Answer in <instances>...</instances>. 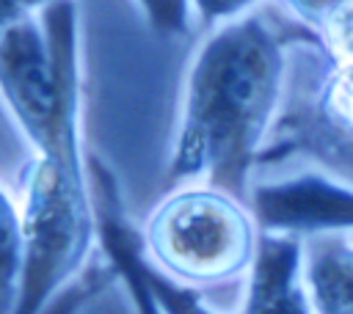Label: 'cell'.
<instances>
[{
	"instance_id": "1",
	"label": "cell",
	"mask_w": 353,
	"mask_h": 314,
	"mask_svg": "<svg viewBox=\"0 0 353 314\" xmlns=\"http://www.w3.org/2000/svg\"><path fill=\"white\" fill-rule=\"evenodd\" d=\"M312 44L292 14L262 6L221 19L199 41L165 163V190L215 187L248 204L287 88V50Z\"/></svg>"
},
{
	"instance_id": "2",
	"label": "cell",
	"mask_w": 353,
	"mask_h": 314,
	"mask_svg": "<svg viewBox=\"0 0 353 314\" xmlns=\"http://www.w3.org/2000/svg\"><path fill=\"white\" fill-rule=\"evenodd\" d=\"M91 168L83 157L80 99L55 121L25 171V264L14 314H41L50 297L85 264L97 231Z\"/></svg>"
},
{
	"instance_id": "3",
	"label": "cell",
	"mask_w": 353,
	"mask_h": 314,
	"mask_svg": "<svg viewBox=\"0 0 353 314\" xmlns=\"http://www.w3.org/2000/svg\"><path fill=\"white\" fill-rule=\"evenodd\" d=\"M259 240L245 201L201 185L171 190L143 229L149 262L193 289L248 275Z\"/></svg>"
},
{
	"instance_id": "4",
	"label": "cell",
	"mask_w": 353,
	"mask_h": 314,
	"mask_svg": "<svg viewBox=\"0 0 353 314\" xmlns=\"http://www.w3.org/2000/svg\"><path fill=\"white\" fill-rule=\"evenodd\" d=\"M91 187L99 240L132 297L135 314H215L201 300L199 289L168 278L149 262L143 251V237H138L124 220L113 176L99 163H94L91 168Z\"/></svg>"
},
{
	"instance_id": "5",
	"label": "cell",
	"mask_w": 353,
	"mask_h": 314,
	"mask_svg": "<svg viewBox=\"0 0 353 314\" xmlns=\"http://www.w3.org/2000/svg\"><path fill=\"white\" fill-rule=\"evenodd\" d=\"M248 209L262 234L317 237L353 231V185H345L317 168L298 171L276 182H256Z\"/></svg>"
},
{
	"instance_id": "6",
	"label": "cell",
	"mask_w": 353,
	"mask_h": 314,
	"mask_svg": "<svg viewBox=\"0 0 353 314\" xmlns=\"http://www.w3.org/2000/svg\"><path fill=\"white\" fill-rule=\"evenodd\" d=\"M240 314H317L301 278V240L262 234Z\"/></svg>"
},
{
	"instance_id": "7",
	"label": "cell",
	"mask_w": 353,
	"mask_h": 314,
	"mask_svg": "<svg viewBox=\"0 0 353 314\" xmlns=\"http://www.w3.org/2000/svg\"><path fill=\"white\" fill-rule=\"evenodd\" d=\"M301 278L317 314H353V237L301 240Z\"/></svg>"
},
{
	"instance_id": "8",
	"label": "cell",
	"mask_w": 353,
	"mask_h": 314,
	"mask_svg": "<svg viewBox=\"0 0 353 314\" xmlns=\"http://www.w3.org/2000/svg\"><path fill=\"white\" fill-rule=\"evenodd\" d=\"M298 22L312 33V44L331 63H353V0L342 3H290Z\"/></svg>"
},
{
	"instance_id": "9",
	"label": "cell",
	"mask_w": 353,
	"mask_h": 314,
	"mask_svg": "<svg viewBox=\"0 0 353 314\" xmlns=\"http://www.w3.org/2000/svg\"><path fill=\"white\" fill-rule=\"evenodd\" d=\"M25 264V229L22 209L0 187V314H14L19 303Z\"/></svg>"
},
{
	"instance_id": "10",
	"label": "cell",
	"mask_w": 353,
	"mask_h": 314,
	"mask_svg": "<svg viewBox=\"0 0 353 314\" xmlns=\"http://www.w3.org/2000/svg\"><path fill=\"white\" fill-rule=\"evenodd\" d=\"M314 105L331 138L353 140V63H331L325 58V72L323 83L317 85Z\"/></svg>"
},
{
	"instance_id": "11",
	"label": "cell",
	"mask_w": 353,
	"mask_h": 314,
	"mask_svg": "<svg viewBox=\"0 0 353 314\" xmlns=\"http://www.w3.org/2000/svg\"><path fill=\"white\" fill-rule=\"evenodd\" d=\"M28 8H30L28 3H0V36H3Z\"/></svg>"
}]
</instances>
